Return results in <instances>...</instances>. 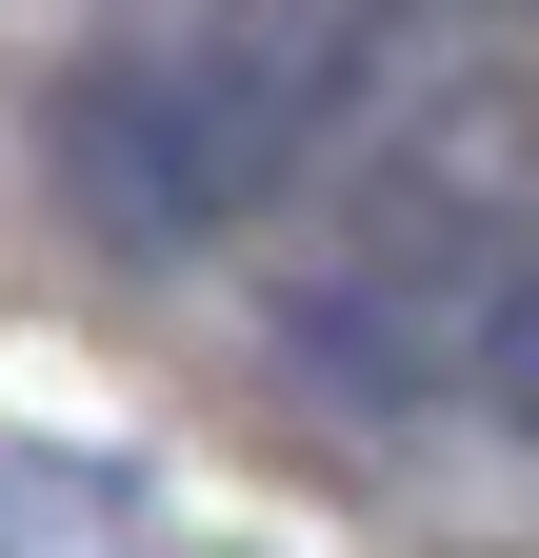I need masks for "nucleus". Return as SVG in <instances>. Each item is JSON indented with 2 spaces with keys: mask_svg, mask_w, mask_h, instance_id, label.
Here are the masks:
<instances>
[{
  "mask_svg": "<svg viewBox=\"0 0 539 558\" xmlns=\"http://www.w3.org/2000/svg\"><path fill=\"white\" fill-rule=\"evenodd\" d=\"M340 81H360V21H340V0L160 21V40H120L100 81L60 100V180H81L100 240H220V220H260V199L320 160Z\"/></svg>",
  "mask_w": 539,
  "mask_h": 558,
  "instance_id": "nucleus-1",
  "label": "nucleus"
},
{
  "mask_svg": "<svg viewBox=\"0 0 539 558\" xmlns=\"http://www.w3.org/2000/svg\"><path fill=\"white\" fill-rule=\"evenodd\" d=\"M0 558H160L120 459H0Z\"/></svg>",
  "mask_w": 539,
  "mask_h": 558,
  "instance_id": "nucleus-2",
  "label": "nucleus"
},
{
  "mask_svg": "<svg viewBox=\"0 0 539 558\" xmlns=\"http://www.w3.org/2000/svg\"><path fill=\"white\" fill-rule=\"evenodd\" d=\"M480 399H500V418H519V439H539V259H519V300L480 319Z\"/></svg>",
  "mask_w": 539,
  "mask_h": 558,
  "instance_id": "nucleus-3",
  "label": "nucleus"
}]
</instances>
